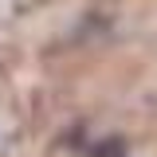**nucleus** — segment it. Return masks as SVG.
I'll return each instance as SVG.
<instances>
[{"label":"nucleus","instance_id":"f257e3e1","mask_svg":"<svg viewBox=\"0 0 157 157\" xmlns=\"http://www.w3.org/2000/svg\"><path fill=\"white\" fill-rule=\"evenodd\" d=\"M94 157H126V145H122V141H114V137H110V141H102V145H98V149H94Z\"/></svg>","mask_w":157,"mask_h":157}]
</instances>
